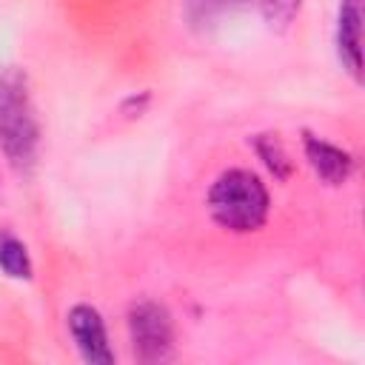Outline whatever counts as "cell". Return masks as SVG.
<instances>
[{
    "mask_svg": "<svg viewBox=\"0 0 365 365\" xmlns=\"http://www.w3.org/2000/svg\"><path fill=\"white\" fill-rule=\"evenodd\" d=\"M37 117L26 77L17 68L0 71V148L14 168H29L37 151Z\"/></svg>",
    "mask_w": 365,
    "mask_h": 365,
    "instance_id": "cell-1",
    "label": "cell"
},
{
    "mask_svg": "<svg viewBox=\"0 0 365 365\" xmlns=\"http://www.w3.org/2000/svg\"><path fill=\"white\" fill-rule=\"evenodd\" d=\"M208 208L228 231H257L268 217V191L251 171L231 168L211 185Z\"/></svg>",
    "mask_w": 365,
    "mask_h": 365,
    "instance_id": "cell-2",
    "label": "cell"
},
{
    "mask_svg": "<svg viewBox=\"0 0 365 365\" xmlns=\"http://www.w3.org/2000/svg\"><path fill=\"white\" fill-rule=\"evenodd\" d=\"M128 331L134 342V354L143 362H163L171 356V319L168 311L157 302H137L128 311Z\"/></svg>",
    "mask_w": 365,
    "mask_h": 365,
    "instance_id": "cell-3",
    "label": "cell"
},
{
    "mask_svg": "<svg viewBox=\"0 0 365 365\" xmlns=\"http://www.w3.org/2000/svg\"><path fill=\"white\" fill-rule=\"evenodd\" d=\"M68 328H71V336L83 354L86 362L91 365H108L114 362V354L108 348V339H106V325L100 319V314L88 305H74L68 311Z\"/></svg>",
    "mask_w": 365,
    "mask_h": 365,
    "instance_id": "cell-4",
    "label": "cell"
},
{
    "mask_svg": "<svg viewBox=\"0 0 365 365\" xmlns=\"http://www.w3.org/2000/svg\"><path fill=\"white\" fill-rule=\"evenodd\" d=\"M336 46L345 68L359 77L362 68V54H359V40H362V0H342L339 3V20H336Z\"/></svg>",
    "mask_w": 365,
    "mask_h": 365,
    "instance_id": "cell-5",
    "label": "cell"
},
{
    "mask_svg": "<svg viewBox=\"0 0 365 365\" xmlns=\"http://www.w3.org/2000/svg\"><path fill=\"white\" fill-rule=\"evenodd\" d=\"M305 154H308L314 171L325 182H331V185L345 182L348 174H351V168H354L351 157L342 148H336V145H331V143H325L319 137H311V134H305Z\"/></svg>",
    "mask_w": 365,
    "mask_h": 365,
    "instance_id": "cell-6",
    "label": "cell"
},
{
    "mask_svg": "<svg viewBox=\"0 0 365 365\" xmlns=\"http://www.w3.org/2000/svg\"><path fill=\"white\" fill-rule=\"evenodd\" d=\"M0 268L14 277V279H29L31 277V262L26 254V245L9 234L0 237Z\"/></svg>",
    "mask_w": 365,
    "mask_h": 365,
    "instance_id": "cell-7",
    "label": "cell"
},
{
    "mask_svg": "<svg viewBox=\"0 0 365 365\" xmlns=\"http://www.w3.org/2000/svg\"><path fill=\"white\" fill-rule=\"evenodd\" d=\"M251 3L257 6V0H188V14L197 23H208L237 6H251Z\"/></svg>",
    "mask_w": 365,
    "mask_h": 365,
    "instance_id": "cell-8",
    "label": "cell"
},
{
    "mask_svg": "<svg viewBox=\"0 0 365 365\" xmlns=\"http://www.w3.org/2000/svg\"><path fill=\"white\" fill-rule=\"evenodd\" d=\"M257 148H259V154H262L265 165H268L277 177H288L291 163H288V154L282 151V145H279V140H277V137H259Z\"/></svg>",
    "mask_w": 365,
    "mask_h": 365,
    "instance_id": "cell-9",
    "label": "cell"
},
{
    "mask_svg": "<svg viewBox=\"0 0 365 365\" xmlns=\"http://www.w3.org/2000/svg\"><path fill=\"white\" fill-rule=\"evenodd\" d=\"M257 9L265 14V20H268L271 26H274V23L285 26V23L297 14L299 0H257Z\"/></svg>",
    "mask_w": 365,
    "mask_h": 365,
    "instance_id": "cell-10",
    "label": "cell"
}]
</instances>
